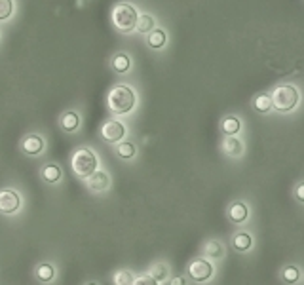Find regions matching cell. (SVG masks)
Segmentation results:
<instances>
[{
	"instance_id": "obj_1",
	"label": "cell",
	"mask_w": 304,
	"mask_h": 285,
	"mask_svg": "<svg viewBox=\"0 0 304 285\" xmlns=\"http://www.w3.org/2000/svg\"><path fill=\"white\" fill-rule=\"evenodd\" d=\"M108 107L116 114H125L135 107V93L127 86H116L108 93Z\"/></svg>"
},
{
	"instance_id": "obj_2",
	"label": "cell",
	"mask_w": 304,
	"mask_h": 285,
	"mask_svg": "<svg viewBox=\"0 0 304 285\" xmlns=\"http://www.w3.org/2000/svg\"><path fill=\"white\" fill-rule=\"evenodd\" d=\"M72 171L78 177L88 179L91 173L97 171V156L91 152L90 148H78L72 154Z\"/></svg>"
},
{
	"instance_id": "obj_3",
	"label": "cell",
	"mask_w": 304,
	"mask_h": 285,
	"mask_svg": "<svg viewBox=\"0 0 304 285\" xmlns=\"http://www.w3.org/2000/svg\"><path fill=\"white\" fill-rule=\"evenodd\" d=\"M137 10H135V6H131V4H127V2H122V4H118L114 10H112V23L116 25V29L118 31H131V29H135V25H137Z\"/></svg>"
},
{
	"instance_id": "obj_4",
	"label": "cell",
	"mask_w": 304,
	"mask_h": 285,
	"mask_svg": "<svg viewBox=\"0 0 304 285\" xmlns=\"http://www.w3.org/2000/svg\"><path fill=\"white\" fill-rule=\"evenodd\" d=\"M270 99H272V105L278 108V110H282V112H289V110H293V108L297 107V103H299V91L297 88H293V86H278V88L274 89V93L270 95Z\"/></svg>"
},
{
	"instance_id": "obj_5",
	"label": "cell",
	"mask_w": 304,
	"mask_h": 285,
	"mask_svg": "<svg viewBox=\"0 0 304 285\" xmlns=\"http://www.w3.org/2000/svg\"><path fill=\"white\" fill-rule=\"evenodd\" d=\"M188 276L194 280V282H207L211 276H213V265L207 263L205 259H196L188 265Z\"/></svg>"
},
{
	"instance_id": "obj_6",
	"label": "cell",
	"mask_w": 304,
	"mask_h": 285,
	"mask_svg": "<svg viewBox=\"0 0 304 285\" xmlns=\"http://www.w3.org/2000/svg\"><path fill=\"white\" fill-rule=\"evenodd\" d=\"M101 135L103 139H107L110 142H118L124 139L125 135V127L122 122H116V120H108L107 124L101 127Z\"/></svg>"
},
{
	"instance_id": "obj_7",
	"label": "cell",
	"mask_w": 304,
	"mask_h": 285,
	"mask_svg": "<svg viewBox=\"0 0 304 285\" xmlns=\"http://www.w3.org/2000/svg\"><path fill=\"white\" fill-rule=\"evenodd\" d=\"M21 205V200H19L18 192L14 190H0V211L6 215L16 213Z\"/></svg>"
},
{
	"instance_id": "obj_8",
	"label": "cell",
	"mask_w": 304,
	"mask_h": 285,
	"mask_svg": "<svg viewBox=\"0 0 304 285\" xmlns=\"http://www.w3.org/2000/svg\"><path fill=\"white\" fill-rule=\"evenodd\" d=\"M108 184H110V179L105 171H95L88 177V188L91 192H103L108 188Z\"/></svg>"
},
{
	"instance_id": "obj_9",
	"label": "cell",
	"mask_w": 304,
	"mask_h": 285,
	"mask_svg": "<svg viewBox=\"0 0 304 285\" xmlns=\"http://www.w3.org/2000/svg\"><path fill=\"white\" fill-rule=\"evenodd\" d=\"M21 148H23V152L25 154H29V156H36V154H40L42 150H44V139L42 137H38V135H29V137H25L23 142H21Z\"/></svg>"
},
{
	"instance_id": "obj_10",
	"label": "cell",
	"mask_w": 304,
	"mask_h": 285,
	"mask_svg": "<svg viewBox=\"0 0 304 285\" xmlns=\"http://www.w3.org/2000/svg\"><path fill=\"white\" fill-rule=\"evenodd\" d=\"M42 177L46 183H57L61 179V167L55 163H48L42 167Z\"/></svg>"
},
{
	"instance_id": "obj_11",
	"label": "cell",
	"mask_w": 304,
	"mask_h": 285,
	"mask_svg": "<svg viewBox=\"0 0 304 285\" xmlns=\"http://www.w3.org/2000/svg\"><path fill=\"white\" fill-rule=\"evenodd\" d=\"M224 152L230 154V156H240L243 152V144L240 139H236L232 135H228V139L224 141Z\"/></svg>"
},
{
	"instance_id": "obj_12",
	"label": "cell",
	"mask_w": 304,
	"mask_h": 285,
	"mask_svg": "<svg viewBox=\"0 0 304 285\" xmlns=\"http://www.w3.org/2000/svg\"><path fill=\"white\" fill-rule=\"evenodd\" d=\"M228 215H230V219H232L234 223H243L245 219H247V207H245V204H234L232 207L228 209Z\"/></svg>"
},
{
	"instance_id": "obj_13",
	"label": "cell",
	"mask_w": 304,
	"mask_h": 285,
	"mask_svg": "<svg viewBox=\"0 0 304 285\" xmlns=\"http://www.w3.org/2000/svg\"><path fill=\"white\" fill-rule=\"evenodd\" d=\"M165 33L162 31V29H156V31H150V35H148V38H146V42H148V46L150 48H154V50H158V48H162L163 44H165Z\"/></svg>"
},
{
	"instance_id": "obj_14",
	"label": "cell",
	"mask_w": 304,
	"mask_h": 285,
	"mask_svg": "<svg viewBox=\"0 0 304 285\" xmlns=\"http://www.w3.org/2000/svg\"><path fill=\"white\" fill-rule=\"evenodd\" d=\"M61 127L65 131H76L78 129V114L76 112H67L61 118Z\"/></svg>"
},
{
	"instance_id": "obj_15",
	"label": "cell",
	"mask_w": 304,
	"mask_h": 285,
	"mask_svg": "<svg viewBox=\"0 0 304 285\" xmlns=\"http://www.w3.org/2000/svg\"><path fill=\"white\" fill-rule=\"evenodd\" d=\"M54 274H55V270L52 265H40L38 270H36V278H38L42 284L52 282V280H54Z\"/></svg>"
},
{
	"instance_id": "obj_16",
	"label": "cell",
	"mask_w": 304,
	"mask_h": 285,
	"mask_svg": "<svg viewBox=\"0 0 304 285\" xmlns=\"http://www.w3.org/2000/svg\"><path fill=\"white\" fill-rule=\"evenodd\" d=\"M223 131L226 133V135H234V133H238L240 131V127H242V124H240V120L236 118V116H228V118H224L223 120Z\"/></svg>"
},
{
	"instance_id": "obj_17",
	"label": "cell",
	"mask_w": 304,
	"mask_h": 285,
	"mask_svg": "<svg viewBox=\"0 0 304 285\" xmlns=\"http://www.w3.org/2000/svg\"><path fill=\"white\" fill-rule=\"evenodd\" d=\"M152 27H154V19H152V16L143 14V16H139V18H137V25H135V29H137L139 33H150V31H152Z\"/></svg>"
},
{
	"instance_id": "obj_18",
	"label": "cell",
	"mask_w": 304,
	"mask_h": 285,
	"mask_svg": "<svg viewBox=\"0 0 304 285\" xmlns=\"http://www.w3.org/2000/svg\"><path fill=\"white\" fill-rule=\"evenodd\" d=\"M232 244L238 251H247L251 247V236L245 232H240V234H236Z\"/></svg>"
},
{
	"instance_id": "obj_19",
	"label": "cell",
	"mask_w": 304,
	"mask_h": 285,
	"mask_svg": "<svg viewBox=\"0 0 304 285\" xmlns=\"http://www.w3.org/2000/svg\"><path fill=\"white\" fill-rule=\"evenodd\" d=\"M112 282H114V285H131L133 284V274L129 270H120L112 276Z\"/></svg>"
},
{
	"instance_id": "obj_20",
	"label": "cell",
	"mask_w": 304,
	"mask_h": 285,
	"mask_svg": "<svg viewBox=\"0 0 304 285\" xmlns=\"http://www.w3.org/2000/svg\"><path fill=\"white\" fill-rule=\"evenodd\" d=\"M112 69L116 72H125L129 69V57L124 54H118L112 59Z\"/></svg>"
},
{
	"instance_id": "obj_21",
	"label": "cell",
	"mask_w": 304,
	"mask_h": 285,
	"mask_svg": "<svg viewBox=\"0 0 304 285\" xmlns=\"http://www.w3.org/2000/svg\"><path fill=\"white\" fill-rule=\"evenodd\" d=\"M255 108L259 110V112H268L270 108H272V99H270V95H257L255 97Z\"/></svg>"
},
{
	"instance_id": "obj_22",
	"label": "cell",
	"mask_w": 304,
	"mask_h": 285,
	"mask_svg": "<svg viewBox=\"0 0 304 285\" xmlns=\"http://www.w3.org/2000/svg\"><path fill=\"white\" fill-rule=\"evenodd\" d=\"M116 152L120 158H133L135 156V146L131 142H120L116 146Z\"/></svg>"
},
{
	"instance_id": "obj_23",
	"label": "cell",
	"mask_w": 304,
	"mask_h": 285,
	"mask_svg": "<svg viewBox=\"0 0 304 285\" xmlns=\"http://www.w3.org/2000/svg\"><path fill=\"white\" fill-rule=\"evenodd\" d=\"M14 12V2L12 0H0V21L8 19Z\"/></svg>"
},
{
	"instance_id": "obj_24",
	"label": "cell",
	"mask_w": 304,
	"mask_h": 285,
	"mask_svg": "<svg viewBox=\"0 0 304 285\" xmlns=\"http://www.w3.org/2000/svg\"><path fill=\"white\" fill-rule=\"evenodd\" d=\"M205 253H207L211 259H219V257H223V247H221L219 242H207Z\"/></svg>"
},
{
	"instance_id": "obj_25",
	"label": "cell",
	"mask_w": 304,
	"mask_h": 285,
	"mask_svg": "<svg viewBox=\"0 0 304 285\" xmlns=\"http://www.w3.org/2000/svg\"><path fill=\"white\" fill-rule=\"evenodd\" d=\"M150 276H152L156 282L165 280V278H167V268H165V265H154L152 270H150Z\"/></svg>"
},
{
	"instance_id": "obj_26",
	"label": "cell",
	"mask_w": 304,
	"mask_h": 285,
	"mask_svg": "<svg viewBox=\"0 0 304 285\" xmlns=\"http://www.w3.org/2000/svg\"><path fill=\"white\" fill-rule=\"evenodd\" d=\"M284 280H285L287 284H295L299 280V270L295 266H287L284 270Z\"/></svg>"
},
{
	"instance_id": "obj_27",
	"label": "cell",
	"mask_w": 304,
	"mask_h": 285,
	"mask_svg": "<svg viewBox=\"0 0 304 285\" xmlns=\"http://www.w3.org/2000/svg\"><path fill=\"white\" fill-rule=\"evenodd\" d=\"M131 285H158V282L148 274H144V276H139V278H133V284Z\"/></svg>"
},
{
	"instance_id": "obj_28",
	"label": "cell",
	"mask_w": 304,
	"mask_h": 285,
	"mask_svg": "<svg viewBox=\"0 0 304 285\" xmlns=\"http://www.w3.org/2000/svg\"><path fill=\"white\" fill-rule=\"evenodd\" d=\"M297 200H299V202H304V183H301V184L297 186Z\"/></svg>"
},
{
	"instance_id": "obj_29",
	"label": "cell",
	"mask_w": 304,
	"mask_h": 285,
	"mask_svg": "<svg viewBox=\"0 0 304 285\" xmlns=\"http://www.w3.org/2000/svg\"><path fill=\"white\" fill-rule=\"evenodd\" d=\"M169 285H186V282H184V278H173Z\"/></svg>"
},
{
	"instance_id": "obj_30",
	"label": "cell",
	"mask_w": 304,
	"mask_h": 285,
	"mask_svg": "<svg viewBox=\"0 0 304 285\" xmlns=\"http://www.w3.org/2000/svg\"><path fill=\"white\" fill-rule=\"evenodd\" d=\"M86 285H97V284H86Z\"/></svg>"
}]
</instances>
